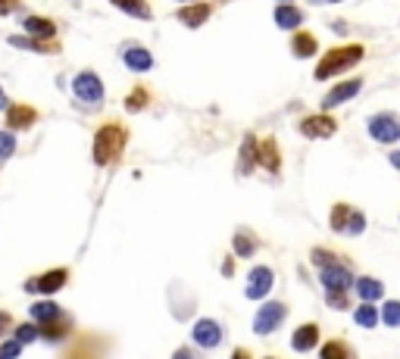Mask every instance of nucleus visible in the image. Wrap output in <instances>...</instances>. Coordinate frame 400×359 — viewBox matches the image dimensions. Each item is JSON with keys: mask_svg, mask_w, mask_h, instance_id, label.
<instances>
[{"mask_svg": "<svg viewBox=\"0 0 400 359\" xmlns=\"http://www.w3.org/2000/svg\"><path fill=\"white\" fill-rule=\"evenodd\" d=\"M128 144V128L119 125V122H107L94 132V163L97 166H113L116 160L122 156Z\"/></svg>", "mask_w": 400, "mask_h": 359, "instance_id": "1", "label": "nucleus"}, {"mask_svg": "<svg viewBox=\"0 0 400 359\" xmlns=\"http://www.w3.org/2000/svg\"><path fill=\"white\" fill-rule=\"evenodd\" d=\"M363 56H366V47H363V44H341V47H332L329 53L319 60V66H316V82H329V78H334L338 72H347L351 66H356Z\"/></svg>", "mask_w": 400, "mask_h": 359, "instance_id": "2", "label": "nucleus"}, {"mask_svg": "<svg viewBox=\"0 0 400 359\" xmlns=\"http://www.w3.org/2000/svg\"><path fill=\"white\" fill-rule=\"evenodd\" d=\"M285 315H288V303H281V300H266L257 310V315H253V334H260V337L275 334L285 325Z\"/></svg>", "mask_w": 400, "mask_h": 359, "instance_id": "3", "label": "nucleus"}, {"mask_svg": "<svg viewBox=\"0 0 400 359\" xmlns=\"http://www.w3.org/2000/svg\"><path fill=\"white\" fill-rule=\"evenodd\" d=\"M107 353H110V341H107V337H100V334H78L60 359H107Z\"/></svg>", "mask_w": 400, "mask_h": 359, "instance_id": "4", "label": "nucleus"}, {"mask_svg": "<svg viewBox=\"0 0 400 359\" xmlns=\"http://www.w3.org/2000/svg\"><path fill=\"white\" fill-rule=\"evenodd\" d=\"M66 284H69V269L66 265H56V269H47V272H41V275L28 278L25 291L28 294H41V297H54V294L63 291Z\"/></svg>", "mask_w": 400, "mask_h": 359, "instance_id": "5", "label": "nucleus"}, {"mask_svg": "<svg viewBox=\"0 0 400 359\" xmlns=\"http://www.w3.org/2000/svg\"><path fill=\"white\" fill-rule=\"evenodd\" d=\"M72 91H75V97L88 106H97L100 100H104V82H100V75L91 69L78 72V75L72 78Z\"/></svg>", "mask_w": 400, "mask_h": 359, "instance_id": "6", "label": "nucleus"}, {"mask_svg": "<svg viewBox=\"0 0 400 359\" xmlns=\"http://www.w3.org/2000/svg\"><path fill=\"white\" fill-rule=\"evenodd\" d=\"M272 284H275V272L269 269V265H253L250 275H247V284H244V297L247 300H263V297H269Z\"/></svg>", "mask_w": 400, "mask_h": 359, "instance_id": "7", "label": "nucleus"}, {"mask_svg": "<svg viewBox=\"0 0 400 359\" xmlns=\"http://www.w3.org/2000/svg\"><path fill=\"white\" fill-rule=\"evenodd\" d=\"M301 134L303 138H313V141H319V138H332L334 132H338V119L329 116V113H316V116H307V119H301Z\"/></svg>", "mask_w": 400, "mask_h": 359, "instance_id": "8", "label": "nucleus"}, {"mask_svg": "<svg viewBox=\"0 0 400 359\" xmlns=\"http://www.w3.org/2000/svg\"><path fill=\"white\" fill-rule=\"evenodd\" d=\"M191 341L200 350H216L222 344V325L216 319H198L191 328Z\"/></svg>", "mask_w": 400, "mask_h": 359, "instance_id": "9", "label": "nucleus"}, {"mask_svg": "<svg viewBox=\"0 0 400 359\" xmlns=\"http://www.w3.org/2000/svg\"><path fill=\"white\" fill-rule=\"evenodd\" d=\"M257 166H263L269 175H279L281 172V150H279V141H275L272 134L257 138Z\"/></svg>", "mask_w": 400, "mask_h": 359, "instance_id": "10", "label": "nucleus"}, {"mask_svg": "<svg viewBox=\"0 0 400 359\" xmlns=\"http://www.w3.org/2000/svg\"><path fill=\"white\" fill-rule=\"evenodd\" d=\"M369 134H372L378 144H391L400 138V125L391 113H375V116L369 119Z\"/></svg>", "mask_w": 400, "mask_h": 359, "instance_id": "11", "label": "nucleus"}, {"mask_svg": "<svg viewBox=\"0 0 400 359\" xmlns=\"http://www.w3.org/2000/svg\"><path fill=\"white\" fill-rule=\"evenodd\" d=\"M319 341H322V332H319L316 322H303V325H297L294 334H291V347H294L297 353H313V350L319 347Z\"/></svg>", "mask_w": 400, "mask_h": 359, "instance_id": "12", "label": "nucleus"}, {"mask_svg": "<svg viewBox=\"0 0 400 359\" xmlns=\"http://www.w3.org/2000/svg\"><path fill=\"white\" fill-rule=\"evenodd\" d=\"M319 282H322L325 291H347V287H353V272H351V265L319 269Z\"/></svg>", "mask_w": 400, "mask_h": 359, "instance_id": "13", "label": "nucleus"}, {"mask_svg": "<svg viewBox=\"0 0 400 359\" xmlns=\"http://www.w3.org/2000/svg\"><path fill=\"white\" fill-rule=\"evenodd\" d=\"M38 122V110L28 103H13L6 106V125H10V132H28V128Z\"/></svg>", "mask_w": 400, "mask_h": 359, "instance_id": "14", "label": "nucleus"}, {"mask_svg": "<svg viewBox=\"0 0 400 359\" xmlns=\"http://www.w3.org/2000/svg\"><path fill=\"white\" fill-rule=\"evenodd\" d=\"M360 88H363V78H360V75H356V78H347V82H341V84H334L332 94L322 97V110H332V106H338V103H344V100L356 97V91H360Z\"/></svg>", "mask_w": 400, "mask_h": 359, "instance_id": "15", "label": "nucleus"}, {"mask_svg": "<svg viewBox=\"0 0 400 359\" xmlns=\"http://www.w3.org/2000/svg\"><path fill=\"white\" fill-rule=\"evenodd\" d=\"M260 250V238L250 232V228H238L235 238H231V253L238 256V260H250L253 253Z\"/></svg>", "mask_w": 400, "mask_h": 359, "instance_id": "16", "label": "nucleus"}, {"mask_svg": "<svg viewBox=\"0 0 400 359\" xmlns=\"http://www.w3.org/2000/svg\"><path fill=\"white\" fill-rule=\"evenodd\" d=\"M176 16H178V23H181V25H188V28H200L210 16H213V6H210V4H188V6H181Z\"/></svg>", "mask_w": 400, "mask_h": 359, "instance_id": "17", "label": "nucleus"}, {"mask_svg": "<svg viewBox=\"0 0 400 359\" xmlns=\"http://www.w3.org/2000/svg\"><path fill=\"white\" fill-rule=\"evenodd\" d=\"M28 315H32L35 325H50V322L63 319L66 313L60 310V303H56V300H38V303H32V310H28Z\"/></svg>", "mask_w": 400, "mask_h": 359, "instance_id": "18", "label": "nucleus"}, {"mask_svg": "<svg viewBox=\"0 0 400 359\" xmlns=\"http://www.w3.org/2000/svg\"><path fill=\"white\" fill-rule=\"evenodd\" d=\"M23 25H25V32L32 34V38H38V41H54V38H56V23H54V19H44V16H25V19H23Z\"/></svg>", "mask_w": 400, "mask_h": 359, "instance_id": "19", "label": "nucleus"}, {"mask_svg": "<svg viewBox=\"0 0 400 359\" xmlns=\"http://www.w3.org/2000/svg\"><path fill=\"white\" fill-rule=\"evenodd\" d=\"M353 287H356V294H360L363 303H375V300H382V297H384V284L378 282V278H372V275H360V278H353Z\"/></svg>", "mask_w": 400, "mask_h": 359, "instance_id": "20", "label": "nucleus"}, {"mask_svg": "<svg viewBox=\"0 0 400 359\" xmlns=\"http://www.w3.org/2000/svg\"><path fill=\"white\" fill-rule=\"evenodd\" d=\"M69 332H72V319H69V315H63V319L50 322V325H38L41 341H47V344H60V341H66Z\"/></svg>", "mask_w": 400, "mask_h": 359, "instance_id": "21", "label": "nucleus"}, {"mask_svg": "<svg viewBox=\"0 0 400 359\" xmlns=\"http://www.w3.org/2000/svg\"><path fill=\"white\" fill-rule=\"evenodd\" d=\"M122 60H126V66L135 69V72L154 69V53H150L147 47H126L122 50Z\"/></svg>", "mask_w": 400, "mask_h": 359, "instance_id": "22", "label": "nucleus"}, {"mask_svg": "<svg viewBox=\"0 0 400 359\" xmlns=\"http://www.w3.org/2000/svg\"><path fill=\"white\" fill-rule=\"evenodd\" d=\"M319 359H356V353L344 337H332V341L319 344Z\"/></svg>", "mask_w": 400, "mask_h": 359, "instance_id": "23", "label": "nucleus"}, {"mask_svg": "<svg viewBox=\"0 0 400 359\" xmlns=\"http://www.w3.org/2000/svg\"><path fill=\"white\" fill-rule=\"evenodd\" d=\"M316 50H319L316 34L313 32H294V38H291V53H294L297 60H310Z\"/></svg>", "mask_w": 400, "mask_h": 359, "instance_id": "24", "label": "nucleus"}, {"mask_svg": "<svg viewBox=\"0 0 400 359\" xmlns=\"http://www.w3.org/2000/svg\"><path fill=\"white\" fill-rule=\"evenodd\" d=\"M10 44L23 50H38V53H60L63 50L60 41H38V38H25V34H13Z\"/></svg>", "mask_w": 400, "mask_h": 359, "instance_id": "25", "label": "nucleus"}, {"mask_svg": "<svg viewBox=\"0 0 400 359\" xmlns=\"http://www.w3.org/2000/svg\"><path fill=\"white\" fill-rule=\"evenodd\" d=\"M253 166H257V138H253V134H244L241 153H238V175H250Z\"/></svg>", "mask_w": 400, "mask_h": 359, "instance_id": "26", "label": "nucleus"}, {"mask_svg": "<svg viewBox=\"0 0 400 359\" xmlns=\"http://www.w3.org/2000/svg\"><path fill=\"white\" fill-rule=\"evenodd\" d=\"M303 23V13L291 4H279L275 6V25L279 28H301Z\"/></svg>", "mask_w": 400, "mask_h": 359, "instance_id": "27", "label": "nucleus"}, {"mask_svg": "<svg viewBox=\"0 0 400 359\" xmlns=\"http://www.w3.org/2000/svg\"><path fill=\"white\" fill-rule=\"evenodd\" d=\"M310 260H313V265H319V269H332V265H347L351 263V260H344V256H338L334 250H325V247H313Z\"/></svg>", "mask_w": 400, "mask_h": 359, "instance_id": "28", "label": "nucleus"}, {"mask_svg": "<svg viewBox=\"0 0 400 359\" xmlns=\"http://www.w3.org/2000/svg\"><path fill=\"white\" fill-rule=\"evenodd\" d=\"M113 6H119V10H126L128 16H135V19H154V13H150V4L147 0H110Z\"/></svg>", "mask_w": 400, "mask_h": 359, "instance_id": "29", "label": "nucleus"}, {"mask_svg": "<svg viewBox=\"0 0 400 359\" xmlns=\"http://www.w3.org/2000/svg\"><path fill=\"white\" fill-rule=\"evenodd\" d=\"M351 210H353L351 203H334V206H332V219H329V228H332V232H338V234L347 232V219H351Z\"/></svg>", "mask_w": 400, "mask_h": 359, "instance_id": "30", "label": "nucleus"}, {"mask_svg": "<svg viewBox=\"0 0 400 359\" xmlns=\"http://www.w3.org/2000/svg\"><path fill=\"white\" fill-rule=\"evenodd\" d=\"M353 322H356L360 328H375V325H378V310H375L372 303H360V306L353 310Z\"/></svg>", "mask_w": 400, "mask_h": 359, "instance_id": "31", "label": "nucleus"}, {"mask_svg": "<svg viewBox=\"0 0 400 359\" xmlns=\"http://www.w3.org/2000/svg\"><path fill=\"white\" fill-rule=\"evenodd\" d=\"M378 322H384L388 328H400V300H384V306L378 310Z\"/></svg>", "mask_w": 400, "mask_h": 359, "instance_id": "32", "label": "nucleus"}, {"mask_svg": "<svg viewBox=\"0 0 400 359\" xmlns=\"http://www.w3.org/2000/svg\"><path fill=\"white\" fill-rule=\"evenodd\" d=\"M13 337H16V341L25 347V344H35V341H38L41 334H38V325H35V322H23V325L13 328Z\"/></svg>", "mask_w": 400, "mask_h": 359, "instance_id": "33", "label": "nucleus"}, {"mask_svg": "<svg viewBox=\"0 0 400 359\" xmlns=\"http://www.w3.org/2000/svg\"><path fill=\"white\" fill-rule=\"evenodd\" d=\"M325 306L329 310H351V297H347V291H325Z\"/></svg>", "mask_w": 400, "mask_h": 359, "instance_id": "34", "label": "nucleus"}, {"mask_svg": "<svg viewBox=\"0 0 400 359\" xmlns=\"http://www.w3.org/2000/svg\"><path fill=\"white\" fill-rule=\"evenodd\" d=\"M147 88H135L132 91V94H128L126 97V110L128 113H138V110H144V106H147Z\"/></svg>", "mask_w": 400, "mask_h": 359, "instance_id": "35", "label": "nucleus"}, {"mask_svg": "<svg viewBox=\"0 0 400 359\" xmlns=\"http://www.w3.org/2000/svg\"><path fill=\"white\" fill-rule=\"evenodd\" d=\"M363 232H366V215H363L360 210H351V219H347V232L344 234L356 238V234H363Z\"/></svg>", "mask_w": 400, "mask_h": 359, "instance_id": "36", "label": "nucleus"}, {"mask_svg": "<svg viewBox=\"0 0 400 359\" xmlns=\"http://www.w3.org/2000/svg\"><path fill=\"white\" fill-rule=\"evenodd\" d=\"M19 356H23V344H19L16 337L0 344V359H19Z\"/></svg>", "mask_w": 400, "mask_h": 359, "instance_id": "37", "label": "nucleus"}, {"mask_svg": "<svg viewBox=\"0 0 400 359\" xmlns=\"http://www.w3.org/2000/svg\"><path fill=\"white\" fill-rule=\"evenodd\" d=\"M13 150H16V138H13V132H0V160L13 156Z\"/></svg>", "mask_w": 400, "mask_h": 359, "instance_id": "38", "label": "nucleus"}, {"mask_svg": "<svg viewBox=\"0 0 400 359\" xmlns=\"http://www.w3.org/2000/svg\"><path fill=\"white\" fill-rule=\"evenodd\" d=\"M13 328H16V325H13V313L0 310V337H6V334L13 332Z\"/></svg>", "mask_w": 400, "mask_h": 359, "instance_id": "39", "label": "nucleus"}, {"mask_svg": "<svg viewBox=\"0 0 400 359\" xmlns=\"http://www.w3.org/2000/svg\"><path fill=\"white\" fill-rule=\"evenodd\" d=\"M222 275L225 278L235 275V256H225V260H222Z\"/></svg>", "mask_w": 400, "mask_h": 359, "instance_id": "40", "label": "nucleus"}, {"mask_svg": "<svg viewBox=\"0 0 400 359\" xmlns=\"http://www.w3.org/2000/svg\"><path fill=\"white\" fill-rule=\"evenodd\" d=\"M16 6H19V0H0V16H10Z\"/></svg>", "mask_w": 400, "mask_h": 359, "instance_id": "41", "label": "nucleus"}, {"mask_svg": "<svg viewBox=\"0 0 400 359\" xmlns=\"http://www.w3.org/2000/svg\"><path fill=\"white\" fill-rule=\"evenodd\" d=\"M172 359H198V356H194V350L185 344V347H178L176 353H172Z\"/></svg>", "mask_w": 400, "mask_h": 359, "instance_id": "42", "label": "nucleus"}, {"mask_svg": "<svg viewBox=\"0 0 400 359\" xmlns=\"http://www.w3.org/2000/svg\"><path fill=\"white\" fill-rule=\"evenodd\" d=\"M229 359H253V353H250L247 347H235V350H231V356H229Z\"/></svg>", "mask_w": 400, "mask_h": 359, "instance_id": "43", "label": "nucleus"}, {"mask_svg": "<svg viewBox=\"0 0 400 359\" xmlns=\"http://www.w3.org/2000/svg\"><path fill=\"white\" fill-rule=\"evenodd\" d=\"M391 166L400 169V150H394V153H391Z\"/></svg>", "mask_w": 400, "mask_h": 359, "instance_id": "44", "label": "nucleus"}, {"mask_svg": "<svg viewBox=\"0 0 400 359\" xmlns=\"http://www.w3.org/2000/svg\"><path fill=\"white\" fill-rule=\"evenodd\" d=\"M4 106H6V97H4V91H0V110H4Z\"/></svg>", "mask_w": 400, "mask_h": 359, "instance_id": "45", "label": "nucleus"}, {"mask_svg": "<svg viewBox=\"0 0 400 359\" xmlns=\"http://www.w3.org/2000/svg\"><path fill=\"white\" fill-rule=\"evenodd\" d=\"M263 359H275V356H263Z\"/></svg>", "mask_w": 400, "mask_h": 359, "instance_id": "46", "label": "nucleus"}, {"mask_svg": "<svg viewBox=\"0 0 400 359\" xmlns=\"http://www.w3.org/2000/svg\"><path fill=\"white\" fill-rule=\"evenodd\" d=\"M281 4H291V0H281Z\"/></svg>", "mask_w": 400, "mask_h": 359, "instance_id": "47", "label": "nucleus"}, {"mask_svg": "<svg viewBox=\"0 0 400 359\" xmlns=\"http://www.w3.org/2000/svg\"><path fill=\"white\" fill-rule=\"evenodd\" d=\"M332 4H338V0H332Z\"/></svg>", "mask_w": 400, "mask_h": 359, "instance_id": "48", "label": "nucleus"}, {"mask_svg": "<svg viewBox=\"0 0 400 359\" xmlns=\"http://www.w3.org/2000/svg\"><path fill=\"white\" fill-rule=\"evenodd\" d=\"M188 4H194V0H188Z\"/></svg>", "mask_w": 400, "mask_h": 359, "instance_id": "49", "label": "nucleus"}]
</instances>
